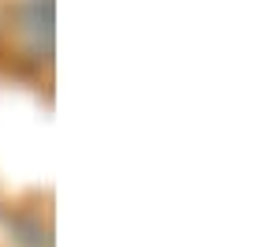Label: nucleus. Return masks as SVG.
<instances>
[{
    "label": "nucleus",
    "mask_w": 258,
    "mask_h": 247,
    "mask_svg": "<svg viewBox=\"0 0 258 247\" xmlns=\"http://www.w3.org/2000/svg\"><path fill=\"white\" fill-rule=\"evenodd\" d=\"M23 34H26V41H30V49L38 52H49L52 45V4L49 0H30V4L23 8Z\"/></svg>",
    "instance_id": "1"
}]
</instances>
